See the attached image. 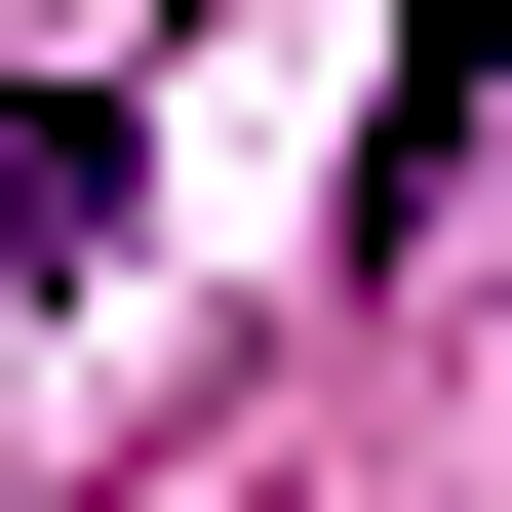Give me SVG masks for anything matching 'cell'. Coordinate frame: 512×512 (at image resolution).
<instances>
[{
    "label": "cell",
    "mask_w": 512,
    "mask_h": 512,
    "mask_svg": "<svg viewBox=\"0 0 512 512\" xmlns=\"http://www.w3.org/2000/svg\"><path fill=\"white\" fill-rule=\"evenodd\" d=\"M473 119H512V0H394V119H355V237H434V197H473Z\"/></svg>",
    "instance_id": "6da1fadb"
},
{
    "label": "cell",
    "mask_w": 512,
    "mask_h": 512,
    "mask_svg": "<svg viewBox=\"0 0 512 512\" xmlns=\"http://www.w3.org/2000/svg\"><path fill=\"white\" fill-rule=\"evenodd\" d=\"M79 197H119V119L40 79V119H0V276H79Z\"/></svg>",
    "instance_id": "7a4b0ae2"
}]
</instances>
